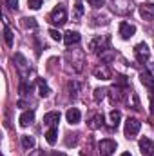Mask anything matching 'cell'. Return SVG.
Masks as SVG:
<instances>
[{
	"label": "cell",
	"mask_w": 154,
	"mask_h": 156,
	"mask_svg": "<svg viewBox=\"0 0 154 156\" xmlns=\"http://www.w3.org/2000/svg\"><path fill=\"white\" fill-rule=\"evenodd\" d=\"M134 56H136V60H138L140 64H145V62L151 58V49H149V45H147L145 42L138 44V45L134 47Z\"/></svg>",
	"instance_id": "cell-5"
},
{
	"label": "cell",
	"mask_w": 154,
	"mask_h": 156,
	"mask_svg": "<svg viewBox=\"0 0 154 156\" xmlns=\"http://www.w3.org/2000/svg\"><path fill=\"white\" fill-rule=\"evenodd\" d=\"M15 66H16V69H18V73H20V76L22 78H27V75H29V64H27V60L24 58V55L22 53H16L15 55Z\"/></svg>",
	"instance_id": "cell-6"
},
{
	"label": "cell",
	"mask_w": 154,
	"mask_h": 156,
	"mask_svg": "<svg viewBox=\"0 0 154 156\" xmlns=\"http://www.w3.org/2000/svg\"><path fill=\"white\" fill-rule=\"evenodd\" d=\"M31 156H45V153H44V151H35Z\"/></svg>",
	"instance_id": "cell-35"
},
{
	"label": "cell",
	"mask_w": 154,
	"mask_h": 156,
	"mask_svg": "<svg viewBox=\"0 0 154 156\" xmlns=\"http://www.w3.org/2000/svg\"><path fill=\"white\" fill-rule=\"evenodd\" d=\"M22 147L24 149H33L35 147V138L33 136H22Z\"/></svg>",
	"instance_id": "cell-24"
},
{
	"label": "cell",
	"mask_w": 154,
	"mask_h": 156,
	"mask_svg": "<svg viewBox=\"0 0 154 156\" xmlns=\"http://www.w3.org/2000/svg\"><path fill=\"white\" fill-rule=\"evenodd\" d=\"M22 20H24V22H22L24 27H27V29H29V27H31V29L37 27V20H35V18H22Z\"/></svg>",
	"instance_id": "cell-26"
},
{
	"label": "cell",
	"mask_w": 154,
	"mask_h": 156,
	"mask_svg": "<svg viewBox=\"0 0 154 156\" xmlns=\"http://www.w3.org/2000/svg\"><path fill=\"white\" fill-rule=\"evenodd\" d=\"M18 122H20V125H22V127L31 125V123L35 122V111H26V113H22L20 118H18Z\"/></svg>",
	"instance_id": "cell-15"
},
{
	"label": "cell",
	"mask_w": 154,
	"mask_h": 156,
	"mask_svg": "<svg viewBox=\"0 0 154 156\" xmlns=\"http://www.w3.org/2000/svg\"><path fill=\"white\" fill-rule=\"evenodd\" d=\"M120 118H121V113H120L118 109H113V111H111V115H109V120H111V125H113V127H118Z\"/></svg>",
	"instance_id": "cell-21"
},
{
	"label": "cell",
	"mask_w": 154,
	"mask_h": 156,
	"mask_svg": "<svg viewBox=\"0 0 154 156\" xmlns=\"http://www.w3.org/2000/svg\"><path fill=\"white\" fill-rule=\"evenodd\" d=\"M138 145H140V153L143 156H152L154 154V144L149 138H142V140L138 142Z\"/></svg>",
	"instance_id": "cell-9"
},
{
	"label": "cell",
	"mask_w": 154,
	"mask_h": 156,
	"mask_svg": "<svg viewBox=\"0 0 154 156\" xmlns=\"http://www.w3.org/2000/svg\"><path fill=\"white\" fill-rule=\"evenodd\" d=\"M140 80H142V83L145 85V87H149V89H154V76L151 71H143L142 75H140Z\"/></svg>",
	"instance_id": "cell-17"
},
{
	"label": "cell",
	"mask_w": 154,
	"mask_h": 156,
	"mask_svg": "<svg viewBox=\"0 0 154 156\" xmlns=\"http://www.w3.org/2000/svg\"><path fill=\"white\" fill-rule=\"evenodd\" d=\"M134 33H136V27L132 24H127V22L120 24V35H121L123 40H129L131 37H134Z\"/></svg>",
	"instance_id": "cell-10"
},
{
	"label": "cell",
	"mask_w": 154,
	"mask_h": 156,
	"mask_svg": "<svg viewBox=\"0 0 154 156\" xmlns=\"http://www.w3.org/2000/svg\"><path fill=\"white\" fill-rule=\"evenodd\" d=\"M5 4H7V7L9 9H18V0H5Z\"/></svg>",
	"instance_id": "cell-32"
},
{
	"label": "cell",
	"mask_w": 154,
	"mask_h": 156,
	"mask_svg": "<svg viewBox=\"0 0 154 156\" xmlns=\"http://www.w3.org/2000/svg\"><path fill=\"white\" fill-rule=\"evenodd\" d=\"M31 89H33V85H31L29 82H26V80H24V82L20 83V87H18V93H20L22 96H27V94L31 93Z\"/></svg>",
	"instance_id": "cell-23"
},
{
	"label": "cell",
	"mask_w": 154,
	"mask_h": 156,
	"mask_svg": "<svg viewBox=\"0 0 154 156\" xmlns=\"http://www.w3.org/2000/svg\"><path fill=\"white\" fill-rule=\"evenodd\" d=\"M121 156H132V154H131V153H123Z\"/></svg>",
	"instance_id": "cell-36"
},
{
	"label": "cell",
	"mask_w": 154,
	"mask_h": 156,
	"mask_svg": "<svg viewBox=\"0 0 154 156\" xmlns=\"http://www.w3.org/2000/svg\"><path fill=\"white\" fill-rule=\"evenodd\" d=\"M38 94L42 98H47L49 94H51V89H49V85H47V82L44 80V78H38Z\"/></svg>",
	"instance_id": "cell-19"
},
{
	"label": "cell",
	"mask_w": 154,
	"mask_h": 156,
	"mask_svg": "<svg viewBox=\"0 0 154 156\" xmlns=\"http://www.w3.org/2000/svg\"><path fill=\"white\" fill-rule=\"evenodd\" d=\"M58 122H60V113L58 111H51V113H47L44 116V123L49 125V127H56Z\"/></svg>",
	"instance_id": "cell-12"
},
{
	"label": "cell",
	"mask_w": 154,
	"mask_h": 156,
	"mask_svg": "<svg viewBox=\"0 0 154 156\" xmlns=\"http://www.w3.org/2000/svg\"><path fill=\"white\" fill-rule=\"evenodd\" d=\"M49 22L53 24V26H64L65 22H67V9H65V5L64 4H58L53 11H51V15H49Z\"/></svg>",
	"instance_id": "cell-1"
},
{
	"label": "cell",
	"mask_w": 154,
	"mask_h": 156,
	"mask_svg": "<svg viewBox=\"0 0 154 156\" xmlns=\"http://www.w3.org/2000/svg\"><path fill=\"white\" fill-rule=\"evenodd\" d=\"M109 93H111V100H113V102H120V100L123 98V85L116 83V85H113V87L109 89Z\"/></svg>",
	"instance_id": "cell-16"
},
{
	"label": "cell",
	"mask_w": 154,
	"mask_h": 156,
	"mask_svg": "<svg viewBox=\"0 0 154 156\" xmlns=\"http://www.w3.org/2000/svg\"><path fill=\"white\" fill-rule=\"evenodd\" d=\"M142 129V122L138 118H127L125 122V136L127 138H134Z\"/></svg>",
	"instance_id": "cell-4"
},
{
	"label": "cell",
	"mask_w": 154,
	"mask_h": 156,
	"mask_svg": "<svg viewBox=\"0 0 154 156\" xmlns=\"http://www.w3.org/2000/svg\"><path fill=\"white\" fill-rule=\"evenodd\" d=\"M49 35H51V38H53V40H58V42H60V40H64L62 33H58L56 29H51V31H49Z\"/></svg>",
	"instance_id": "cell-31"
},
{
	"label": "cell",
	"mask_w": 154,
	"mask_h": 156,
	"mask_svg": "<svg viewBox=\"0 0 154 156\" xmlns=\"http://www.w3.org/2000/svg\"><path fill=\"white\" fill-rule=\"evenodd\" d=\"M42 4H44L42 0H27V5H29L31 9H40Z\"/></svg>",
	"instance_id": "cell-29"
},
{
	"label": "cell",
	"mask_w": 154,
	"mask_h": 156,
	"mask_svg": "<svg viewBox=\"0 0 154 156\" xmlns=\"http://www.w3.org/2000/svg\"><path fill=\"white\" fill-rule=\"evenodd\" d=\"M87 125H89V129H100L102 125H103V115H100V113H96V115H93V116L87 120Z\"/></svg>",
	"instance_id": "cell-13"
},
{
	"label": "cell",
	"mask_w": 154,
	"mask_h": 156,
	"mask_svg": "<svg viewBox=\"0 0 154 156\" xmlns=\"http://www.w3.org/2000/svg\"><path fill=\"white\" fill-rule=\"evenodd\" d=\"M89 49L93 53H103L109 49V37H96L89 42Z\"/></svg>",
	"instance_id": "cell-3"
},
{
	"label": "cell",
	"mask_w": 154,
	"mask_h": 156,
	"mask_svg": "<svg viewBox=\"0 0 154 156\" xmlns=\"http://www.w3.org/2000/svg\"><path fill=\"white\" fill-rule=\"evenodd\" d=\"M93 75L98 80H111L113 78V71H111V67L107 64H100V66H96L93 69Z\"/></svg>",
	"instance_id": "cell-8"
},
{
	"label": "cell",
	"mask_w": 154,
	"mask_h": 156,
	"mask_svg": "<svg viewBox=\"0 0 154 156\" xmlns=\"http://www.w3.org/2000/svg\"><path fill=\"white\" fill-rule=\"evenodd\" d=\"M140 15H142L143 20H154V4L140 5Z\"/></svg>",
	"instance_id": "cell-11"
},
{
	"label": "cell",
	"mask_w": 154,
	"mask_h": 156,
	"mask_svg": "<svg viewBox=\"0 0 154 156\" xmlns=\"http://www.w3.org/2000/svg\"><path fill=\"white\" fill-rule=\"evenodd\" d=\"M152 156H154V154H152Z\"/></svg>",
	"instance_id": "cell-38"
},
{
	"label": "cell",
	"mask_w": 154,
	"mask_h": 156,
	"mask_svg": "<svg viewBox=\"0 0 154 156\" xmlns=\"http://www.w3.org/2000/svg\"><path fill=\"white\" fill-rule=\"evenodd\" d=\"M64 42L67 44V45H75L80 42V33L78 31H67L65 35H64Z\"/></svg>",
	"instance_id": "cell-18"
},
{
	"label": "cell",
	"mask_w": 154,
	"mask_h": 156,
	"mask_svg": "<svg viewBox=\"0 0 154 156\" xmlns=\"http://www.w3.org/2000/svg\"><path fill=\"white\" fill-rule=\"evenodd\" d=\"M94 20H96L94 24H107V22H109V20H107V16H96Z\"/></svg>",
	"instance_id": "cell-33"
},
{
	"label": "cell",
	"mask_w": 154,
	"mask_h": 156,
	"mask_svg": "<svg viewBox=\"0 0 154 156\" xmlns=\"http://www.w3.org/2000/svg\"><path fill=\"white\" fill-rule=\"evenodd\" d=\"M69 138L65 140V145L67 147H71V145H76V142H78V138H76V134H67Z\"/></svg>",
	"instance_id": "cell-28"
},
{
	"label": "cell",
	"mask_w": 154,
	"mask_h": 156,
	"mask_svg": "<svg viewBox=\"0 0 154 156\" xmlns=\"http://www.w3.org/2000/svg\"><path fill=\"white\" fill-rule=\"evenodd\" d=\"M105 93H107V89H96V91H94V100L100 102V100L105 96Z\"/></svg>",
	"instance_id": "cell-27"
},
{
	"label": "cell",
	"mask_w": 154,
	"mask_h": 156,
	"mask_svg": "<svg viewBox=\"0 0 154 156\" xmlns=\"http://www.w3.org/2000/svg\"><path fill=\"white\" fill-rule=\"evenodd\" d=\"M151 113L154 115V89H152V93H151Z\"/></svg>",
	"instance_id": "cell-34"
},
{
	"label": "cell",
	"mask_w": 154,
	"mask_h": 156,
	"mask_svg": "<svg viewBox=\"0 0 154 156\" xmlns=\"http://www.w3.org/2000/svg\"><path fill=\"white\" fill-rule=\"evenodd\" d=\"M4 42H5V45H13V33H11V29H9V26L5 24L4 26Z\"/></svg>",
	"instance_id": "cell-22"
},
{
	"label": "cell",
	"mask_w": 154,
	"mask_h": 156,
	"mask_svg": "<svg viewBox=\"0 0 154 156\" xmlns=\"http://www.w3.org/2000/svg\"><path fill=\"white\" fill-rule=\"evenodd\" d=\"M116 151V142L111 138H105L98 144V154L100 156H111Z\"/></svg>",
	"instance_id": "cell-7"
},
{
	"label": "cell",
	"mask_w": 154,
	"mask_h": 156,
	"mask_svg": "<svg viewBox=\"0 0 154 156\" xmlns=\"http://www.w3.org/2000/svg\"><path fill=\"white\" fill-rule=\"evenodd\" d=\"M65 118H67V122H69L71 125H75V123H80L82 113H80V109H76V107H71V109L65 113Z\"/></svg>",
	"instance_id": "cell-14"
},
{
	"label": "cell",
	"mask_w": 154,
	"mask_h": 156,
	"mask_svg": "<svg viewBox=\"0 0 154 156\" xmlns=\"http://www.w3.org/2000/svg\"><path fill=\"white\" fill-rule=\"evenodd\" d=\"M111 9L116 15L125 16L134 11V2L132 0H111Z\"/></svg>",
	"instance_id": "cell-2"
},
{
	"label": "cell",
	"mask_w": 154,
	"mask_h": 156,
	"mask_svg": "<svg viewBox=\"0 0 154 156\" xmlns=\"http://www.w3.org/2000/svg\"><path fill=\"white\" fill-rule=\"evenodd\" d=\"M89 4H91V7H94V9H100L103 4H105V0H87Z\"/></svg>",
	"instance_id": "cell-30"
},
{
	"label": "cell",
	"mask_w": 154,
	"mask_h": 156,
	"mask_svg": "<svg viewBox=\"0 0 154 156\" xmlns=\"http://www.w3.org/2000/svg\"><path fill=\"white\" fill-rule=\"evenodd\" d=\"M82 15H83V5H82L80 2H76V4H75V15H73V20H80Z\"/></svg>",
	"instance_id": "cell-25"
},
{
	"label": "cell",
	"mask_w": 154,
	"mask_h": 156,
	"mask_svg": "<svg viewBox=\"0 0 154 156\" xmlns=\"http://www.w3.org/2000/svg\"><path fill=\"white\" fill-rule=\"evenodd\" d=\"M54 156H65V154H64V153H56Z\"/></svg>",
	"instance_id": "cell-37"
},
{
	"label": "cell",
	"mask_w": 154,
	"mask_h": 156,
	"mask_svg": "<svg viewBox=\"0 0 154 156\" xmlns=\"http://www.w3.org/2000/svg\"><path fill=\"white\" fill-rule=\"evenodd\" d=\"M56 136H58V127H51L47 133H45V140L49 145H54L56 144Z\"/></svg>",
	"instance_id": "cell-20"
}]
</instances>
